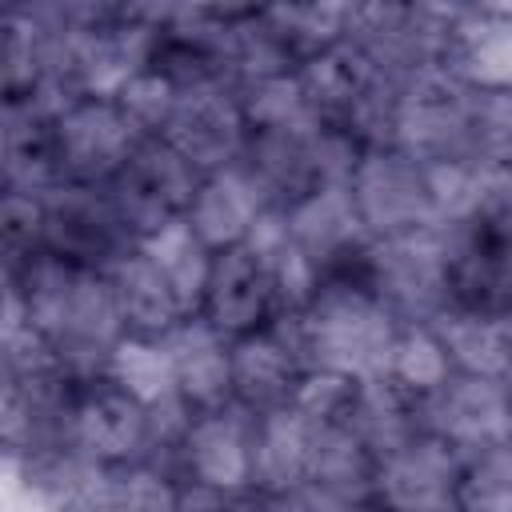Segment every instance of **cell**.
<instances>
[{
	"label": "cell",
	"mask_w": 512,
	"mask_h": 512,
	"mask_svg": "<svg viewBox=\"0 0 512 512\" xmlns=\"http://www.w3.org/2000/svg\"><path fill=\"white\" fill-rule=\"evenodd\" d=\"M368 512H384V508H380V504H376V508H368Z\"/></svg>",
	"instance_id": "obj_40"
},
{
	"label": "cell",
	"mask_w": 512,
	"mask_h": 512,
	"mask_svg": "<svg viewBox=\"0 0 512 512\" xmlns=\"http://www.w3.org/2000/svg\"><path fill=\"white\" fill-rule=\"evenodd\" d=\"M496 320H500V332H504V344H508V352H512V304H508V308H504V312H500Z\"/></svg>",
	"instance_id": "obj_38"
},
{
	"label": "cell",
	"mask_w": 512,
	"mask_h": 512,
	"mask_svg": "<svg viewBox=\"0 0 512 512\" xmlns=\"http://www.w3.org/2000/svg\"><path fill=\"white\" fill-rule=\"evenodd\" d=\"M0 236H4V268H16L36 252H44V196L4 192Z\"/></svg>",
	"instance_id": "obj_35"
},
{
	"label": "cell",
	"mask_w": 512,
	"mask_h": 512,
	"mask_svg": "<svg viewBox=\"0 0 512 512\" xmlns=\"http://www.w3.org/2000/svg\"><path fill=\"white\" fill-rule=\"evenodd\" d=\"M136 144H140V136L112 96H84V100L68 104L56 116L60 184L104 188L124 168V160L132 156Z\"/></svg>",
	"instance_id": "obj_8"
},
{
	"label": "cell",
	"mask_w": 512,
	"mask_h": 512,
	"mask_svg": "<svg viewBox=\"0 0 512 512\" xmlns=\"http://www.w3.org/2000/svg\"><path fill=\"white\" fill-rule=\"evenodd\" d=\"M348 188H352L356 212L372 240H392V236L436 228L432 196H428V168L424 160L400 148L364 152Z\"/></svg>",
	"instance_id": "obj_7"
},
{
	"label": "cell",
	"mask_w": 512,
	"mask_h": 512,
	"mask_svg": "<svg viewBox=\"0 0 512 512\" xmlns=\"http://www.w3.org/2000/svg\"><path fill=\"white\" fill-rule=\"evenodd\" d=\"M200 180L204 176L168 140H140L124 168L104 184V196L120 212L124 228L136 240H144L156 228L188 216Z\"/></svg>",
	"instance_id": "obj_5"
},
{
	"label": "cell",
	"mask_w": 512,
	"mask_h": 512,
	"mask_svg": "<svg viewBox=\"0 0 512 512\" xmlns=\"http://www.w3.org/2000/svg\"><path fill=\"white\" fill-rule=\"evenodd\" d=\"M476 128V92L456 80L448 68L416 72L400 84L396 104V148L416 160H476L472 156Z\"/></svg>",
	"instance_id": "obj_4"
},
{
	"label": "cell",
	"mask_w": 512,
	"mask_h": 512,
	"mask_svg": "<svg viewBox=\"0 0 512 512\" xmlns=\"http://www.w3.org/2000/svg\"><path fill=\"white\" fill-rule=\"evenodd\" d=\"M308 368L272 328L232 340V396L252 416L292 408Z\"/></svg>",
	"instance_id": "obj_17"
},
{
	"label": "cell",
	"mask_w": 512,
	"mask_h": 512,
	"mask_svg": "<svg viewBox=\"0 0 512 512\" xmlns=\"http://www.w3.org/2000/svg\"><path fill=\"white\" fill-rule=\"evenodd\" d=\"M112 384H120L132 400H140L148 412L184 400L180 396V380H176V364L164 340H144V336H124L108 360L104 372Z\"/></svg>",
	"instance_id": "obj_27"
},
{
	"label": "cell",
	"mask_w": 512,
	"mask_h": 512,
	"mask_svg": "<svg viewBox=\"0 0 512 512\" xmlns=\"http://www.w3.org/2000/svg\"><path fill=\"white\" fill-rule=\"evenodd\" d=\"M428 196H432V220L436 228H460L480 216L488 200V172L484 160H428Z\"/></svg>",
	"instance_id": "obj_30"
},
{
	"label": "cell",
	"mask_w": 512,
	"mask_h": 512,
	"mask_svg": "<svg viewBox=\"0 0 512 512\" xmlns=\"http://www.w3.org/2000/svg\"><path fill=\"white\" fill-rule=\"evenodd\" d=\"M164 140L200 176H212V172L240 164V156L248 148V124H244L236 88H228V84L188 88L180 96V108H176Z\"/></svg>",
	"instance_id": "obj_13"
},
{
	"label": "cell",
	"mask_w": 512,
	"mask_h": 512,
	"mask_svg": "<svg viewBox=\"0 0 512 512\" xmlns=\"http://www.w3.org/2000/svg\"><path fill=\"white\" fill-rule=\"evenodd\" d=\"M420 428L452 444L460 456L512 440V392L508 380L452 372V380L420 400Z\"/></svg>",
	"instance_id": "obj_9"
},
{
	"label": "cell",
	"mask_w": 512,
	"mask_h": 512,
	"mask_svg": "<svg viewBox=\"0 0 512 512\" xmlns=\"http://www.w3.org/2000/svg\"><path fill=\"white\" fill-rule=\"evenodd\" d=\"M300 356L308 372H340L352 380H384L400 320L364 280H324L304 312L268 324Z\"/></svg>",
	"instance_id": "obj_2"
},
{
	"label": "cell",
	"mask_w": 512,
	"mask_h": 512,
	"mask_svg": "<svg viewBox=\"0 0 512 512\" xmlns=\"http://www.w3.org/2000/svg\"><path fill=\"white\" fill-rule=\"evenodd\" d=\"M236 96H240L248 132H316L320 128L296 72L248 80L236 88Z\"/></svg>",
	"instance_id": "obj_28"
},
{
	"label": "cell",
	"mask_w": 512,
	"mask_h": 512,
	"mask_svg": "<svg viewBox=\"0 0 512 512\" xmlns=\"http://www.w3.org/2000/svg\"><path fill=\"white\" fill-rule=\"evenodd\" d=\"M312 424L296 408H276L252 424V492L276 496L308 480Z\"/></svg>",
	"instance_id": "obj_21"
},
{
	"label": "cell",
	"mask_w": 512,
	"mask_h": 512,
	"mask_svg": "<svg viewBox=\"0 0 512 512\" xmlns=\"http://www.w3.org/2000/svg\"><path fill=\"white\" fill-rule=\"evenodd\" d=\"M460 508L464 512H512V440L464 456Z\"/></svg>",
	"instance_id": "obj_32"
},
{
	"label": "cell",
	"mask_w": 512,
	"mask_h": 512,
	"mask_svg": "<svg viewBox=\"0 0 512 512\" xmlns=\"http://www.w3.org/2000/svg\"><path fill=\"white\" fill-rule=\"evenodd\" d=\"M136 244L140 240L124 228L104 188L60 184L44 196V252L56 260L84 272H108Z\"/></svg>",
	"instance_id": "obj_6"
},
{
	"label": "cell",
	"mask_w": 512,
	"mask_h": 512,
	"mask_svg": "<svg viewBox=\"0 0 512 512\" xmlns=\"http://www.w3.org/2000/svg\"><path fill=\"white\" fill-rule=\"evenodd\" d=\"M348 428L372 448L376 460L392 456L396 448H404L412 436L424 432L420 428V404L408 392H400L388 376L384 380H360Z\"/></svg>",
	"instance_id": "obj_25"
},
{
	"label": "cell",
	"mask_w": 512,
	"mask_h": 512,
	"mask_svg": "<svg viewBox=\"0 0 512 512\" xmlns=\"http://www.w3.org/2000/svg\"><path fill=\"white\" fill-rule=\"evenodd\" d=\"M264 512H368V508H356L332 492H324L320 484L304 480L288 492H276V496H264Z\"/></svg>",
	"instance_id": "obj_37"
},
{
	"label": "cell",
	"mask_w": 512,
	"mask_h": 512,
	"mask_svg": "<svg viewBox=\"0 0 512 512\" xmlns=\"http://www.w3.org/2000/svg\"><path fill=\"white\" fill-rule=\"evenodd\" d=\"M4 272L8 300L20 304L24 320L48 340L56 364L72 380L104 376L116 344L124 340V324L104 272L72 268L52 252H36L32 260Z\"/></svg>",
	"instance_id": "obj_1"
},
{
	"label": "cell",
	"mask_w": 512,
	"mask_h": 512,
	"mask_svg": "<svg viewBox=\"0 0 512 512\" xmlns=\"http://www.w3.org/2000/svg\"><path fill=\"white\" fill-rule=\"evenodd\" d=\"M136 248H140V252L152 260V268L164 276V284L172 288L180 312H184V316H200L204 296H208V280H212V260H216V252L192 232V224L180 216V220L156 228L152 236H144Z\"/></svg>",
	"instance_id": "obj_24"
},
{
	"label": "cell",
	"mask_w": 512,
	"mask_h": 512,
	"mask_svg": "<svg viewBox=\"0 0 512 512\" xmlns=\"http://www.w3.org/2000/svg\"><path fill=\"white\" fill-rule=\"evenodd\" d=\"M200 316L224 340H244V336L264 332L272 324V316H276L272 276L244 244H236L228 252H216Z\"/></svg>",
	"instance_id": "obj_14"
},
{
	"label": "cell",
	"mask_w": 512,
	"mask_h": 512,
	"mask_svg": "<svg viewBox=\"0 0 512 512\" xmlns=\"http://www.w3.org/2000/svg\"><path fill=\"white\" fill-rule=\"evenodd\" d=\"M124 336H144V340H164L180 320H188L172 296V288L164 284V276L152 268V260L132 248L128 256H120L108 272H104Z\"/></svg>",
	"instance_id": "obj_20"
},
{
	"label": "cell",
	"mask_w": 512,
	"mask_h": 512,
	"mask_svg": "<svg viewBox=\"0 0 512 512\" xmlns=\"http://www.w3.org/2000/svg\"><path fill=\"white\" fill-rule=\"evenodd\" d=\"M320 132V128H316ZM316 132H248L240 168L256 184L268 208H292L316 188H324Z\"/></svg>",
	"instance_id": "obj_16"
},
{
	"label": "cell",
	"mask_w": 512,
	"mask_h": 512,
	"mask_svg": "<svg viewBox=\"0 0 512 512\" xmlns=\"http://www.w3.org/2000/svg\"><path fill=\"white\" fill-rule=\"evenodd\" d=\"M440 512H464V508H440Z\"/></svg>",
	"instance_id": "obj_39"
},
{
	"label": "cell",
	"mask_w": 512,
	"mask_h": 512,
	"mask_svg": "<svg viewBox=\"0 0 512 512\" xmlns=\"http://www.w3.org/2000/svg\"><path fill=\"white\" fill-rule=\"evenodd\" d=\"M252 424L256 416L240 404L196 412L184 440L188 480L220 492H252Z\"/></svg>",
	"instance_id": "obj_15"
},
{
	"label": "cell",
	"mask_w": 512,
	"mask_h": 512,
	"mask_svg": "<svg viewBox=\"0 0 512 512\" xmlns=\"http://www.w3.org/2000/svg\"><path fill=\"white\" fill-rule=\"evenodd\" d=\"M452 360L448 348L440 344L432 324H400V336L392 344V360H388V380L408 392L416 404L428 400L432 392H440L452 380Z\"/></svg>",
	"instance_id": "obj_29"
},
{
	"label": "cell",
	"mask_w": 512,
	"mask_h": 512,
	"mask_svg": "<svg viewBox=\"0 0 512 512\" xmlns=\"http://www.w3.org/2000/svg\"><path fill=\"white\" fill-rule=\"evenodd\" d=\"M444 68L480 96L512 92V20L508 16L456 20Z\"/></svg>",
	"instance_id": "obj_23"
},
{
	"label": "cell",
	"mask_w": 512,
	"mask_h": 512,
	"mask_svg": "<svg viewBox=\"0 0 512 512\" xmlns=\"http://www.w3.org/2000/svg\"><path fill=\"white\" fill-rule=\"evenodd\" d=\"M464 456L432 432L412 436L404 448L380 460L376 504L384 512H440L460 508Z\"/></svg>",
	"instance_id": "obj_12"
},
{
	"label": "cell",
	"mask_w": 512,
	"mask_h": 512,
	"mask_svg": "<svg viewBox=\"0 0 512 512\" xmlns=\"http://www.w3.org/2000/svg\"><path fill=\"white\" fill-rule=\"evenodd\" d=\"M264 196L256 192V184L248 180V172L240 164L224 168V172H212L200 180V192L188 208V224L192 232L212 248V252H228L236 244L248 240L256 216L264 212Z\"/></svg>",
	"instance_id": "obj_19"
},
{
	"label": "cell",
	"mask_w": 512,
	"mask_h": 512,
	"mask_svg": "<svg viewBox=\"0 0 512 512\" xmlns=\"http://www.w3.org/2000/svg\"><path fill=\"white\" fill-rule=\"evenodd\" d=\"M176 512H264V496L256 492H220L200 480L180 484V504Z\"/></svg>",
	"instance_id": "obj_36"
},
{
	"label": "cell",
	"mask_w": 512,
	"mask_h": 512,
	"mask_svg": "<svg viewBox=\"0 0 512 512\" xmlns=\"http://www.w3.org/2000/svg\"><path fill=\"white\" fill-rule=\"evenodd\" d=\"M360 380L340 376V372H308L292 408L312 424V428H332V424H348L352 404H356Z\"/></svg>",
	"instance_id": "obj_34"
},
{
	"label": "cell",
	"mask_w": 512,
	"mask_h": 512,
	"mask_svg": "<svg viewBox=\"0 0 512 512\" xmlns=\"http://www.w3.org/2000/svg\"><path fill=\"white\" fill-rule=\"evenodd\" d=\"M376 472H380V460L348 424L312 428V452H308L312 484H320L324 492L356 508H376Z\"/></svg>",
	"instance_id": "obj_22"
},
{
	"label": "cell",
	"mask_w": 512,
	"mask_h": 512,
	"mask_svg": "<svg viewBox=\"0 0 512 512\" xmlns=\"http://www.w3.org/2000/svg\"><path fill=\"white\" fill-rule=\"evenodd\" d=\"M508 392H512V372H508Z\"/></svg>",
	"instance_id": "obj_41"
},
{
	"label": "cell",
	"mask_w": 512,
	"mask_h": 512,
	"mask_svg": "<svg viewBox=\"0 0 512 512\" xmlns=\"http://www.w3.org/2000/svg\"><path fill=\"white\" fill-rule=\"evenodd\" d=\"M432 328H436L440 344L448 348V360H452L456 372L488 376V380H508L512 352L504 344V332H500L496 316L468 312V308H448Z\"/></svg>",
	"instance_id": "obj_26"
},
{
	"label": "cell",
	"mask_w": 512,
	"mask_h": 512,
	"mask_svg": "<svg viewBox=\"0 0 512 512\" xmlns=\"http://www.w3.org/2000/svg\"><path fill=\"white\" fill-rule=\"evenodd\" d=\"M180 88L156 72V68H140L136 76L124 80V88L112 96L120 104V112L128 116V124L136 128L140 140H164L172 128V116L180 108Z\"/></svg>",
	"instance_id": "obj_31"
},
{
	"label": "cell",
	"mask_w": 512,
	"mask_h": 512,
	"mask_svg": "<svg viewBox=\"0 0 512 512\" xmlns=\"http://www.w3.org/2000/svg\"><path fill=\"white\" fill-rule=\"evenodd\" d=\"M176 504H180V484L172 476L148 464L112 468L104 512H176Z\"/></svg>",
	"instance_id": "obj_33"
},
{
	"label": "cell",
	"mask_w": 512,
	"mask_h": 512,
	"mask_svg": "<svg viewBox=\"0 0 512 512\" xmlns=\"http://www.w3.org/2000/svg\"><path fill=\"white\" fill-rule=\"evenodd\" d=\"M288 232L324 280H360L372 236L356 212L348 184H324L300 204H292Z\"/></svg>",
	"instance_id": "obj_10"
},
{
	"label": "cell",
	"mask_w": 512,
	"mask_h": 512,
	"mask_svg": "<svg viewBox=\"0 0 512 512\" xmlns=\"http://www.w3.org/2000/svg\"><path fill=\"white\" fill-rule=\"evenodd\" d=\"M360 280L400 324H436L452 308V272L440 228L372 240Z\"/></svg>",
	"instance_id": "obj_3"
},
{
	"label": "cell",
	"mask_w": 512,
	"mask_h": 512,
	"mask_svg": "<svg viewBox=\"0 0 512 512\" xmlns=\"http://www.w3.org/2000/svg\"><path fill=\"white\" fill-rule=\"evenodd\" d=\"M164 344H168L172 364H176L180 396L192 412H216L224 404H236V396H232V340H224L204 316L180 320L164 336Z\"/></svg>",
	"instance_id": "obj_18"
},
{
	"label": "cell",
	"mask_w": 512,
	"mask_h": 512,
	"mask_svg": "<svg viewBox=\"0 0 512 512\" xmlns=\"http://www.w3.org/2000/svg\"><path fill=\"white\" fill-rule=\"evenodd\" d=\"M72 448L104 468H132L144 464L148 452V408L132 400L108 376L80 380L68 420Z\"/></svg>",
	"instance_id": "obj_11"
}]
</instances>
